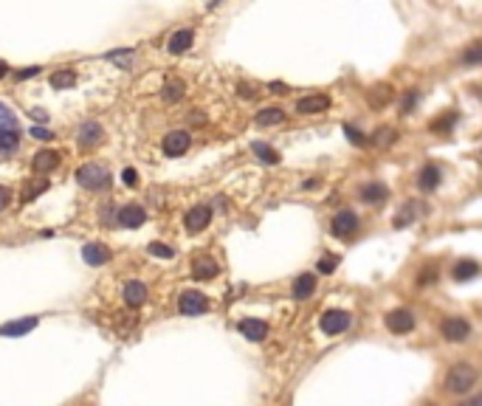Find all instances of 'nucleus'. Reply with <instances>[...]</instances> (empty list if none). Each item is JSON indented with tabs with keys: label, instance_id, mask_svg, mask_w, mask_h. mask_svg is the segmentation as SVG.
<instances>
[{
	"label": "nucleus",
	"instance_id": "16",
	"mask_svg": "<svg viewBox=\"0 0 482 406\" xmlns=\"http://www.w3.org/2000/svg\"><path fill=\"white\" fill-rule=\"evenodd\" d=\"M237 330L243 333L249 341H262L268 336V325L262 319H240L237 322Z\"/></svg>",
	"mask_w": 482,
	"mask_h": 406
},
{
	"label": "nucleus",
	"instance_id": "3",
	"mask_svg": "<svg viewBox=\"0 0 482 406\" xmlns=\"http://www.w3.org/2000/svg\"><path fill=\"white\" fill-rule=\"evenodd\" d=\"M350 325H353V316L347 314V310H339V307H330L319 316V327L327 336H342Z\"/></svg>",
	"mask_w": 482,
	"mask_h": 406
},
{
	"label": "nucleus",
	"instance_id": "2",
	"mask_svg": "<svg viewBox=\"0 0 482 406\" xmlns=\"http://www.w3.org/2000/svg\"><path fill=\"white\" fill-rule=\"evenodd\" d=\"M76 181L85 186V190H94V192H102V190H107L110 186V172L102 167V164H82L79 170H76Z\"/></svg>",
	"mask_w": 482,
	"mask_h": 406
},
{
	"label": "nucleus",
	"instance_id": "24",
	"mask_svg": "<svg viewBox=\"0 0 482 406\" xmlns=\"http://www.w3.org/2000/svg\"><path fill=\"white\" fill-rule=\"evenodd\" d=\"M107 62H113V65L122 68V71H130L133 62H136V48H116V51H107Z\"/></svg>",
	"mask_w": 482,
	"mask_h": 406
},
{
	"label": "nucleus",
	"instance_id": "36",
	"mask_svg": "<svg viewBox=\"0 0 482 406\" xmlns=\"http://www.w3.org/2000/svg\"><path fill=\"white\" fill-rule=\"evenodd\" d=\"M463 62L465 65H482V43L468 45V51H463Z\"/></svg>",
	"mask_w": 482,
	"mask_h": 406
},
{
	"label": "nucleus",
	"instance_id": "26",
	"mask_svg": "<svg viewBox=\"0 0 482 406\" xmlns=\"http://www.w3.org/2000/svg\"><path fill=\"white\" fill-rule=\"evenodd\" d=\"M254 121L260 124V128H274V124H282L285 121V110L282 108H262L254 116Z\"/></svg>",
	"mask_w": 482,
	"mask_h": 406
},
{
	"label": "nucleus",
	"instance_id": "28",
	"mask_svg": "<svg viewBox=\"0 0 482 406\" xmlns=\"http://www.w3.org/2000/svg\"><path fill=\"white\" fill-rule=\"evenodd\" d=\"M48 82H51V88H56V90H65V88H71V85H76V74L68 71V68H59V71H54V74L48 77Z\"/></svg>",
	"mask_w": 482,
	"mask_h": 406
},
{
	"label": "nucleus",
	"instance_id": "42",
	"mask_svg": "<svg viewBox=\"0 0 482 406\" xmlns=\"http://www.w3.org/2000/svg\"><path fill=\"white\" fill-rule=\"evenodd\" d=\"M122 181H125V186H136V183H138V172H136L133 167H127V170L122 172Z\"/></svg>",
	"mask_w": 482,
	"mask_h": 406
},
{
	"label": "nucleus",
	"instance_id": "35",
	"mask_svg": "<svg viewBox=\"0 0 482 406\" xmlns=\"http://www.w3.org/2000/svg\"><path fill=\"white\" fill-rule=\"evenodd\" d=\"M344 136H347V141L355 144V147H367V144H370V139L361 133L358 128H353V124H344Z\"/></svg>",
	"mask_w": 482,
	"mask_h": 406
},
{
	"label": "nucleus",
	"instance_id": "30",
	"mask_svg": "<svg viewBox=\"0 0 482 406\" xmlns=\"http://www.w3.org/2000/svg\"><path fill=\"white\" fill-rule=\"evenodd\" d=\"M184 90H187V88H184V82H178V79H169V82L164 85V90H161V99L172 105V102H178L180 97H184Z\"/></svg>",
	"mask_w": 482,
	"mask_h": 406
},
{
	"label": "nucleus",
	"instance_id": "15",
	"mask_svg": "<svg viewBox=\"0 0 482 406\" xmlns=\"http://www.w3.org/2000/svg\"><path fill=\"white\" fill-rule=\"evenodd\" d=\"M291 294H293V299H311L313 294H316V276L313 274H299L296 279H293V288H291Z\"/></svg>",
	"mask_w": 482,
	"mask_h": 406
},
{
	"label": "nucleus",
	"instance_id": "10",
	"mask_svg": "<svg viewBox=\"0 0 482 406\" xmlns=\"http://www.w3.org/2000/svg\"><path fill=\"white\" fill-rule=\"evenodd\" d=\"M144 221H147V212L138 203H125L116 212V223L122 229H138V226H144Z\"/></svg>",
	"mask_w": 482,
	"mask_h": 406
},
{
	"label": "nucleus",
	"instance_id": "34",
	"mask_svg": "<svg viewBox=\"0 0 482 406\" xmlns=\"http://www.w3.org/2000/svg\"><path fill=\"white\" fill-rule=\"evenodd\" d=\"M0 130H17V116L0 102Z\"/></svg>",
	"mask_w": 482,
	"mask_h": 406
},
{
	"label": "nucleus",
	"instance_id": "8",
	"mask_svg": "<svg viewBox=\"0 0 482 406\" xmlns=\"http://www.w3.org/2000/svg\"><path fill=\"white\" fill-rule=\"evenodd\" d=\"M209 223H212V206H206V203L192 206V209L187 212V217H184V226H187V232H189V234L203 232Z\"/></svg>",
	"mask_w": 482,
	"mask_h": 406
},
{
	"label": "nucleus",
	"instance_id": "1",
	"mask_svg": "<svg viewBox=\"0 0 482 406\" xmlns=\"http://www.w3.org/2000/svg\"><path fill=\"white\" fill-rule=\"evenodd\" d=\"M446 392H451V395H463V392H468L474 384H476V369L471 367V364H465V361H460V364H454L448 372H446Z\"/></svg>",
	"mask_w": 482,
	"mask_h": 406
},
{
	"label": "nucleus",
	"instance_id": "41",
	"mask_svg": "<svg viewBox=\"0 0 482 406\" xmlns=\"http://www.w3.org/2000/svg\"><path fill=\"white\" fill-rule=\"evenodd\" d=\"M32 136H34L37 141H51V139H54V133H51L48 128H32Z\"/></svg>",
	"mask_w": 482,
	"mask_h": 406
},
{
	"label": "nucleus",
	"instance_id": "25",
	"mask_svg": "<svg viewBox=\"0 0 482 406\" xmlns=\"http://www.w3.org/2000/svg\"><path fill=\"white\" fill-rule=\"evenodd\" d=\"M37 327V316H25V319H17V322H6L0 327V336H23L28 330Z\"/></svg>",
	"mask_w": 482,
	"mask_h": 406
},
{
	"label": "nucleus",
	"instance_id": "9",
	"mask_svg": "<svg viewBox=\"0 0 482 406\" xmlns=\"http://www.w3.org/2000/svg\"><path fill=\"white\" fill-rule=\"evenodd\" d=\"M189 144H192V136L187 130H172V133L164 136L161 150H164V155H169V159H178V155H184L189 150Z\"/></svg>",
	"mask_w": 482,
	"mask_h": 406
},
{
	"label": "nucleus",
	"instance_id": "17",
	"mask_svg": "<svg viewBox=\"0 0 482 406\" xmlns=\"http://www.w3.org/2000/svg\"><path fill=\"white\" fill-rule=\"evenodd\" d=\"M82 260H85L87 265H105V263L110 260V248L102 245V243H87V245L82 248Z\"/></svg>",
	"mask_w": 482,
	"mask_h": 406
},
{
	"label": "nucleus",
	"instance_id": "4",
	"mask_svg": "<svg viewBox=\"0 0 482 406\" xmlns=\"http://www.w3.org/2000/svg\"><path fill=\"white\" fill-rule=\"evenodd\" d=\"M384 325H386V330H389V333H395V336H406V333H412V330H415L417 319H415L412 310H406V307H395V310H389V314L384 316Z\"/></svg>",
	"mask_w": 482,
	"mask_h": 406
},
{
	"label": "nucleus",
	"instance_id": "18",
	"mask_svg": "<svg viewBox=\"0 0 482 406\" xmlns=\"http://www.w3.org/2000/svg\"><path fill=\"white\" fill-rule=\"evenodd\" d=\"M417 214H420L417 201H406V203H401L398 214L392 217V226H395V229H406V226H412V223L417 221Z\"/></svg>",
	"mask_w": 482,
	"mask_h": 406
},
{
	"label": "nucleus",
	"instance_id": "45",
	"mask_svg": "<svg viewBox=\"0 0 482 406\" xmlns=\"http://www.w3.org/2000/svg\"><path fill=\"white\" fill-rule=\"evenodd\" d=\"M268 88H271V93H288V85L285 82H271Z\"/></svg>",
	"mask_w": 482,
	"mask_h": 406
},
{
	"label": "nucleus",
	"instance_id": "38",
	"mask_svg": "<svg viewBox=\"0 0 482 406\" xmlns=\"http://www.w3.org/2000/svg\"><path fill=\"white\" fill-rule=\"evenodd\" d=\"M149 254H153V257H161V260H172V257H175V252H172L167 243H149Z\"/></svg>",
	"mask_w": 482,
	"mask_h": 406
},
{
	"label": "nucleus",
	"instance_id": "22",
	"mask_svg": "<svg viewBox=\"0 0 482 406\" xmlns=\"http://www.w3.org/2000/svg\"><path fill=\"white\" fill-rule=\"evenodd\" d=\"M474 276H479V263H474V260H460L451 268V279H454V283H471Z\"/></svg>",
	"mask_w": 482,
	"mask_h": 406
},
{
	"label": "nucleus",
	"instance_id": "23",
	"mask_svg": "<svg viewBox=\"0 0 482 406\" xmlns=\"http://www.w3.org/2000/svg\"><path fill=\"white\" fill-rule=\"evenodd\" d=\"M220 274V265L212 260V257H200V260H195V265H192V276L195 279H215Z\"/></svg>",
	"mask_w": 482,
	"mask_h": 406
},
{
	"label": "nucleus",
	"instance_id": "39",
	"mask_svg": "<svg viewBox=\"0 0 482 406\" xmlns=\"http://www.w3.org/2000/svg\"><path fill=\"white\" fill-rule=\"evenodd\" d=\"M336 268H339V257L336 254H324L319 260V265H316V271H322V274H333Z\"/></svg>",
	"mask_w": 482,
	"mask_h": 406
},
{
	"label": "nucleus",
	"instance_id": "29",
	"mask_svg": "<svg viewBox=\"0 0 482 406\" xmlns=\"http://www.w3.org/2000/svg\"><path fill=\"white\" fill-rule=\"evenodd\" d=\"M20 147V130H0V155H9Z\"/></svg>",
	"mask_w": 482,
	"mask_h": 406
},
{
	"label": "nucleus",
	"instance_id": "46",
	"mask_svg": "<svg viewBox=\"0 0 482 406\" xmlns=\"http://www.w3.org/2000/svg\"><path fill=\"white\" fill-rule=\"evenodd\" d=\"M189 121H192V124H203V121H206V116H200V110H192Z\"/></svg>",
	"mask_w": 482,
	"mask_h": 406
},
{
	"label": "nucleus",
	"instance_id": "20",
	"mask_svg": "<svg viewBox=\"0 0 482 406\" xmlns=\"http://www.w3.org/2000/svg\"><path fill=\"white\" fill-rule=\"evenodd\" d=\"M32 167H34V172L48 175L51 170H56V167H59V152H54V150H40V152L34 155Z\"/></svg>",
	"mask_w": 482,
	"mask_h": 406
},
{
	"label": "nucleus",
	"instance_id": "48",
	"mask_svg": "<svg viewBox=\"0 0 482 406\" xmlns=\"http://www.w3.org/2000/svg\"><path fill=\"white\" fill-rule=\"evenodd\" d=\"M32 116H34L37 121H45V119H48V113H45V110H40V108H37V110H32Z\"/></svg>",
	"mask_w": 482,
	"mask_h": 406
},
{
	"label": "nucleus",
	"instance_id": "37",
	"mask_svg": "<svg viewBox=\"0 0 482 406\" xmlns=\"http://www.w3.org/2000/svg\"><path fill=\"white\" fill-rule=\"evenodd\" d=\"M454 124H457V113L454 110H448L443 119H437L434 124H432V130H440V133H448L451 128H454Z\"/></svg>",
	"mask_w": 482,
	"mask_h": 406
},
{
	"label": "nucleus",
	"instance_id": "47",
	"mask_svg": "<svg viewBox=\"0 0 482 406\" xmlns=\"http://www.w3.org/2000/svg\"><path fill=\"white\" fill-rule=\"evenodd\" d=\"M463 406H482V392H479V395H474V398H468Z\"/></svg>",
	"mask_w": 482,
	"mask_h": 406
},
{
	"label": "nucleus",
	"instance_id": "5",
	"mask_svg": "<svg viewBox=\"0 0 482 406\" xmlns=\"http://www.w3.org/2000/svg\"><path fill=\"white\" fill-rule=\"evenodd\" d=\"M358 232V214L353 209H339L330 221V234L339 237V240H347Z\"/></svg>",
	"mask_w": 482,
	"mask_h": 406
},
{
	"label": "nucleus",
	"instance_id": "7",
	"mask_svg": "<svg viewBox=\"0 0 482 406\" xmlns=\"http://www.w3.org/2000/svg\"><path fill=\"white\" fill-rule=\"evenodd\" d=\"M178 310L184 316H200V314H206V310H209V299L200 291H184V294H180V299H178Z\"/></svg>",
	"mask_w": 482,
	"mask_h": 406
},
{
	"label": "nucleus",
	"instance_id": "49",
	"mask_svg": "<svg viewBox=\"0 0 482 406\" xmlns=\"http://www.w3.org/2000/svg\"><path fill=\"white\" fill-rule=\"evenodd\" d=\"M9 74V65H6V62H0V79H3Z\"/></svg>",
	"mask_w": 482,
	"mask_h": 406
},
{
	"label": "nucleus",
	"instance_id": "21",
	"mask_svg": "<svg viewBox=\"0 0 482 406\" xmlns=\"http://www.w3.org/2000/svg\"><path fill=\"white\" fill-rule=\"evenodd\" d=\"M192 43H195L192 28H180V31H175V34L169 37L167 48H169V54H184V51H189V48H192Z\"/></svg>",
	"mask_w": 482,
	"mask_h": 406
},
{
	"label": "nucleus",
	"instance_id": "32",
	"mask_svg": "<svg viewBox=\"0 0 482 406\" xmlns=\"http://www.w3.org/2000/svg\"><path fill=\"white\" fill-rule=\"evenodd\" d=\"M417 102H420V90H417V88H409V90L404 93V97H401V113L409 116V113L415 110Z\"/></svg>",
	"mask_w": 482,
	"mask_h": 406
},
{
	"label": "nucleus",
	"instance_id": "31",
	"mask_svg": "<svg viewBox=\"0 0 482 406\" xmlns=\"http://www.w3.org/2000/svg\"><path fill=\"white\" fill-rule=\"evenodd\" d=\"M45 190H48V181H34V183L25 186V192L20 195V201H23V203H32V201H34L37 195H43Z\"/></svg>",
	"mask_w": 482,
	"mask_h": 406
},
{
	"label": "nucleus",
	"instance_id": "33",
	"mask_svg": "<svg viewBox=\"0 0 482 406\" xmlns=\"http://www.w3.org/2000/svg\"><path fill=\"white\" fill-rule=\"evenodd\" d=\"M395 136H398V133H395L392 128H378L375 136H373L370 141H373V147H386V144H392V141H395Z\"/></svg>",
	"mask_w": 482,
	"mask_h": 406
},
{
	"label": "nucleus",
	"instance_id": "44",
	"mask_svg": "<svg viewBox=\"0 0 482 406\" xmlns=\"http://www.w3.org/2000/svg\"><path fill=\"white\" fill-rule=\"evenodd\" d=\"M9 203H12V192L6 190V186H0V212H3Z\"/></svg>",
	"mask_w": 482,
	"mask_h": 406
},
{
	"label": "nucleus",
	"instance_id": "13",
	"mask_svg": "<svg viewBox=\"0 0 482 406\" xmlns=\"http://www.w3.org/2000/svg\"><path fill=\"white\" fill-rule=\"evenodd\" d=\"M358 195H361V201L370 203V206H381V203H386V198H389V186H386L384 181H367V183L358 190Z\"/></svg>",
	"mask_w": 482,
	"mask_h": 406
},
{
	"label": "nucleus",
	"instance_id": "11",
	"mask_svg": "<svg viewBox=\"0 0 482 406\" xmlns=\"http://www.w3.org/2000/svg\"><path fill=\"white\" fill-rule=\"evenodd\" d=\"M105 139V130H102V124L99 121H82L79 124V130H76V141L82 150H90V147H99Z\"/></svg>",
	"mask_w": 482,
	"mask_h": 406
},
{
	"label": "nucleus",
	"instance_id": "14",
	"mask_svg": "<svg viewBox=\"0 0 482 406\" xmlns=\"http://www.w3.org/2000/svg\"><path fill=\"white\" fill-rule=\"evenodd\" d=\"M440 178H443V170L437 164H426L423 170L417 172V190H423V192H434L437 186H440Z\"/></svg>",
	"mask_w": 482,
	"mask_h": 406
},
{
	"label": "nucleus",
	"instance_id": "19",
	"mask_svg": "<svg viewBox=\"0 0 482 406\" xmlns=\"http://www.w3.org/2000/svg\"><path fill=\"white\" fill-rule=\"evenodd\" d=\"M122 294H125V305L127 307H141L147 302V285L138 283V279H130Z\"/></svg>",
	"mask_w": 482,
	"mask_h": 406
},
{
	"label": "nucleus",
	"instance_id": "43",
	"mask_svg": "<svg viewBox=\"0 0 482 406\" xmlns=\"http://www.w3.org/2000/svg\"><path fill=\"white\" fill-rule=\"evenodd\" d=\"M37 74H40V65H32V68H25V71H17L14 79L23 82V79H32V77H37Z\"/></svg>",
	"mask_w": 482,
	"mask_h": 406
},
{
	"label": "nucleus",
	"instance_id": "27",
	"mask_svg": "<svg viewBox=\"0 0 482 406\" xmlns=\"http://www.w3.org/2000/svg\"><path fill=\"white\" fill-rule=\"evenodd\" d=\"M251 152L257 155V159H260L262 164H271V167L280 164V152H277L274 147H271V144H265V141H254V144H251Z\"/></svg>",
	"mask_w": 482,
	"mask_h": 406
},
{
	"label": "nucleus",
	"instance_id": "12",
	"mask_svg": "<svg viewBox=\"0 0 482 406\" xmlns=\"http://www.w3.org/2000/svg\"><path fill=\"white\" fill-rule=\"evenodd\" d=\"M330 108V97L327 93H308L296 102V113L299 116H316V113H324Z\"/></svg>",
	"mask_w": 482,
	"mask_h": 406
},
{
	"label": "nucleus",
	"instance_id": "40",
	"mask_svg": "<svg viewBox=\"0 0 482 406\" xmlns=\"http://www.w3.org/2000/svg\"><path fill=\"white\" fill-rule=\"evenodd\" d=\"M237 93H240V99H254V97H257L254 85H246V82H240V85H237Z\"/></svg>",
	"mask_w": 482,
	"mask_h": 406
},
{
	"label": "nucleus",
	"instance_id": "6",
	"mask_svg": "<svg viewBox=\"0 0 482 406\" xmlns=\"http://www.w3.org/2000/svg\"><path fill=\"white\" fill-rule=\"evenodd\" d=\"M440 333L446 341H451V345H460V341H465L471 336V325L463 316H446L440 322Z\"/></svg>",
	"mask_w": 482,
	"mask_h": 406
}]
</instances>
